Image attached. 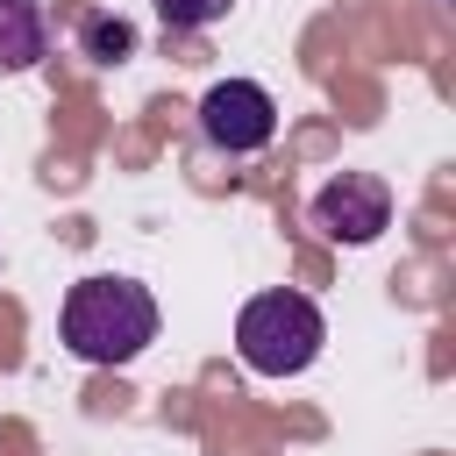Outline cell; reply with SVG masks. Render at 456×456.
Wrapping results in <instances>:
<instances>
[{"label":"cell","mask_w":456,"mask_h":456,"mask_svg":"<svg viewBox=\"0 0 456 456\" xmlns=\"http://www.w3.org/2000/svg\"><path fill=\"white\" fill-rule=\"evenodd\" d=\"M57 328L78 363H135L157 342V299H150V285H135L121 271H93L64 292Z\"/></svg>","instance_id":"cell-1"},{"label":"cell","mask_w":456,"mask_h":456,"mask_svg":"<svg viewBox=\"0 0 456 456\" xmlns=\"http://www.w3.org/2000/svg\"><path fill=\"white\" fill-rule=\"evenodd\" d=\"M328 342V321L306 292L278 285V292H256L242 314H235V356L256 370V378H299Z\"/></svg>","instance_id":"cell-2"},{"label":"cell","mask_w":456,"mask_h":456,"mask_svg":"<svg viewBox=\"0 0 456 456\" xmlns=\"http://www.w3.org/2000/svg\"><path fill=\"white\" fill-rule=\"evenodd\" d=\"M200 135L221 157H256L278 135V100L256 78H221V86L200 93Z\"/></svg>","instance_id":"cell-3"},{"label":"cell","mask_w":456,"mask_h":456,"mask_svg":"<svg viewBox=\"0 0 456 456\" xmlns=\"http://www.w3.org/2000/svg\"><path fill=\"white\" fill-rule=\"evenodd\" d=\"M306 228H321L328 242L363 249V242H378V235L392 228V185H385L378 171H342V178H328V185L306 200Z\"/></svg>","instance_id":"cell-4"},{"label":"cell","mask_w":456,"mask_h":456,"mask_svg":"<svg viewBox=\"0 0 456 456\" xmlns=\"http://www.w3.org/2000/svg\"><path fill=\"white\" fill-rule=\"evenodd\" d=\"M50 57V14L36 0H0V78L36 71Z\"/></svg>","instance_id":"cell-5"},{"label":"cell","mask_w":456,"mask_h":456,"mask_svg":"<svg viewBox=\"0 0 456 456\" xmlns=\"http://www.w3.org/2000/svg\"><path fill=\"white\" fill-rule=\"evenodd\" d=\"M78 57H93V64L135 57V28L121 14H107V7H93V14H78Z\"/></svg>","instance_id":"cell-6"},{"label":"cell","mask_w":456,"mask_h":456,"mask_svg":"<svg viewBox=\"0 0 456 456\" xmlns=\"http://www.w3.org/2000/svg\"><path fill=\"white\" fill-rule=\"evenodd\" d=\"M150 7H157V21H164V28H178V36H185V28H214L235 0H150Z\"/></svg>","instance_id":"cell-7"}]
</instances>
